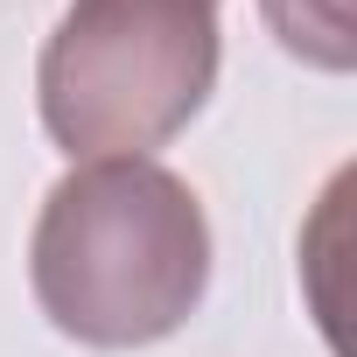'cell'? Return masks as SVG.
Here are the masks:
<instances>
[{
	"label": "cell",
	"mask_w": 357,
	"mask_h": 357,
	"mask_svg": "<svg viewBox=\"0 0 357 357\" xmlns=\"http://www.w3.org/2000/svg\"><path fill=\"white\" fill-rule=\"evenodd\" d=\"M29 280L43 315L91 350H140L175 336L211 287V225L183 175L161 161H77L50 190Z\"/></svg>",
	"instance_id": "obj_1"
},
{
	"label": "cell",
	"mask_w": 357,
	"mask_h": 357,
	"mask_svg": "<svg viewBox=\"0 0 357 357\" xmlns=\"http://www.w3.org/2000/svg\"><path fill=\"white\" fill-rule=\"evenodd\" d=\"M218 84V0H70L36 63L43 126L77 161L175 140Z\"/></svg>",
	"instance_id": "obj_2"
},
{
	"label": "cell",
	"mask_w": 357,
	"mask_h": 357,
	"mask_svg": "<svg viewBox=\"0 0 357 357\" xmlns=\"http://www.w3.org/2000/svg\"><path fill=\"white\" fill-rule=\"evenodd\" d=\"M266 29L280 36L287 56L315 63V70H350L357 63V36H350V0H259Z\"/></svg>",
	"instance_id": "obj_3"
}]
</instances>
